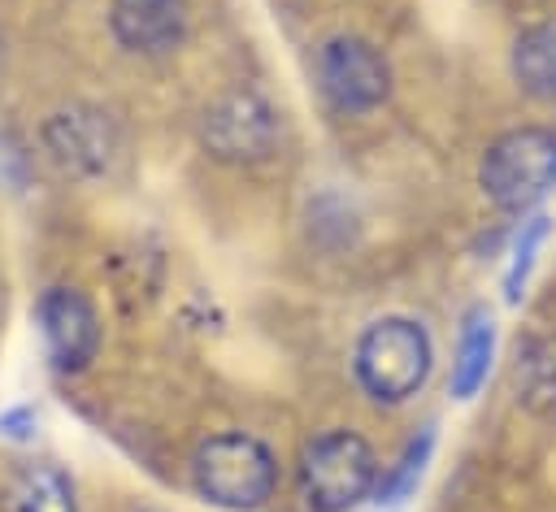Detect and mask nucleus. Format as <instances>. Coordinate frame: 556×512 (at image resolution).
I'll return each mask as SVG.
<instances>
[{
	"instance_id": "nucleus-17",
	"label": "nucleus",
	"mask_w": 556,
	"mask_h": 512,
	"mask_svg": "<svg viewBox=\"0 0 556 512\" xmlns=\"http://www.w3.org/2000/svg\"><path fill=\"white\" fill-rule=\"evenodd\" d=\"M139 512H156V508H139Z\"/></svg>"
},
{
	"instance_id": "nucleus-13",
	"label": "nucleus",
	"mask_w": 556,
	"mask_h": 512,
	"mask_svg": "<svg viewBox=\"0 0 556 512\" xmlns=\"http://www.w3.org/2000/svg\"><path fill=\"white\" fill-rule=\"evenodd\" d=\"M430 451H434V425H426L417 438H408V447L400 451V460L391 469H382L378 490H374V503H382V508L404 503L417 490V482H421V473L430 464Z\"/></svg>"
},
{
	"instance_id": "nucleus-5",
	"label": "nucleus",
	"mask_w": 556,
	"mask_h": 512,
	"mask_svg": "<svg viewBox=\"0 0 556 512\" xmlns=\"http://www.w3.org/2000/svg\"><path fill=\"white\" fill-rule=\"evenodd\" d=\"M313 78H317V91L326 95V104L343 117L374 113L391 95L387 56L369 39H356V35L326 39L313 56Z\"/></svg>"
},
{
	"instance_id": "nucleus-9",
	"label": "nucleus",
	"mask_w": 556,
	"mask_h": 512,
	"mask_svg": "<svg viewBox=\"0 0 556 512\" xmlns=\"http://www.w3.org/2000/svg\"><path fill=\"white\" fill-rule=\"evenodd\" d=\"M187 0H113L109 30L135 56H165L187 39Z\"/></svg>"
},
{
	"instance_id": "nucleus-15",
	"label": "nucleus",
	"mask_w": 556,
	"mask_h": 512,
	"mask_svg": "<svg viewBox=\"0 0 556 512\" xmlns=\"http://www.w3.org/2000/svg\"><path fill=\"white\" fill-rule=\"evenodd\" d=\"M517 382L526 391V399H556V347L552 343H534L526 347V360H517Z\"/></svg>"
},
{
	"instance_id": "nucleus-16",
	"label": "nucleus",
	"mask_w": 556,
	"mask_h": 512,
	"mask_svg": "<svg viewBox=\"0 0 556 512\" xmlns=\"http://www.w3.org/2000/svg\"><path fill=\"white\" fill-rule=\"evenodd\" d=\"M30 430H35V412L26 404L0 412V438H17L22 443V438H30Z\"/></svg>"
},
{
	"instance_id": "nucleus-2",
	"label": "nucleus",
	"mask_w": 556,
	"mask_h": 512,
	"mask_svg": "<svg viewBox=\"0 0 556 512\" xmlns=\"http://www.w3.org/2000/svg\"><path fill=\"white\" fill-rule=\"evenodd\" d=\"M430 369H434V343L426 325L400 312L369 321L352 347L356 386L382 408L408 404L426 386Z\"/></svg>"
},
{
	"instance_id": "nucleus-11",
	"label": "nucleus",
	"mask_w": 556,
	"mask_h": 512,
	"mask_svg": "<svg viewBox=\"0 0 556 512\" xmlns=\"http://www.w3.org/2000/svg\"><path fill=\"white\" fill-rule=\"evenodd\" d=\"M491 360H495V317L486 308H469L452 351V377H447L452 395L473 399L491 377Z\"/></svg>"
},
{
	"instance_id": "nucleus-3",
	"label": "nucleus",
	"mask_w": 556,
	"mask_h": 512,
	"mask_svg": "<svg viewBox=\"0 0 556 512\" xmlns=\"http://www.w3.org/2000/svg\"><path fill=\"white\" fill-rule=\"evenodd\" d=\"M191 486L222 512H256L278 490V460L256 434L222 430L191 451Z\"/></svg>"
},
{
	"instance_id": "nucleus-10",
	"label": "nucleus",
	"mask_w": 556,
	"mask_h": 512,
	"mask_svg": "<svg viewBox=\"0 0 556 512\" xmlns=\"http://www.w3.org/2000/svg\"><path fill=\"white\" fill-rule=\"evenodd\" d=\"M0 508L4 512H78V499H74V482L61 464L30 460V464L13 469V477L4 482Z\"/></svg>"
},
{
	"instance_id": "nucleus-14",
	"label": "nucleus",
	"mask_w": 556,
	"mask_h": 512,
	"mask_svg": "<svg viewBox=\"0 0 556 512\" xmlns=\"http://www.w3.org/2000/svg\"><path fill=\"white\" fill-rule=\"evenodd\" d=\"M547 234H552V217L534 213V217H526V221H521V230H517V239H513L508 269H504V295H508L513 304L521 299V291H526V282H530V269H534L539 247L547 243Z\"/></svg>"
},
{
	"instance_id": "nucleus-7",
	"label": "nucleus",
	"mask_w": 556,
	"mask_h": 512,
	"mask_svg": "<svg viewBox=\"0 0 556 512\" xmlns=\"http://www.w3.org/2000/svg\"><path fill=\"white\" fill-rule=\"evenodd\" d=\"M278 143V113L252 95L230 91L204 113V148L222 161H265Z\"/></svg>"
},
{
	"instance_id": "nucleus-4",
	"label": "nucleus",
	"mask_w": 556,
	"mask_h": 512,
	"mask_svg": "<svg viewBox=\"0 0 556 512\" xmlns=\"http://www.w3.org/2000/svg\"><path fill=\"white\" fill-rule=\"evenodd\" d=\"M482 195L504 213H530L556 191V130L513 126L486 143L478 165Z\"/></svg>"
},
{
	"instance_id": "nucleus-6",
	"label": "nucleus",
	"mask_w": 556,
	"mask_h": 512,
	"mask_svg": "<svg viewBox=\"0 0 556 512\" xmlns=\"http://www.w3.org/2000/svg\"><path fill=\"white\" fill-rule=\"evenodd\" d=\"M35 325L43 356L56 373H83L100 356V317L96 304L74 286H48L35 299Z\"/></svg>"
},
{
	"instance_id": "nucleus-1",
	"label": "nucleus",
	"mask_w": 556,
	"mask_h": 512,
	"mask_svg": "<svg viewBox=\"0 0 556 512\" xmlns=\"http://www.w3.org/2000/svg\"><path fill=\"white\" fill-rule=\"evenodd\" d=\"M378 451L365 434L343 425L313 434L295 460V495L304 512H352L378 490Z\"/></svg>"
},
{
	"instance_id": "nucleus-8",
	"label": "nucleus",
	"mask_w": 556,
	"mask_h": 512,
	"mask_svg": "<svg viewBox=\"0 0 556 512\" xmlns=\"http://www.w3.org/2000/svg\"><path fill=\"white\" fill-rule=\"evenodd\" d=\"M43 148L65 174H104L113 161V121L100 108L70 104L43 121Z\"/></svg>"
},
{
	"instance_id": "nucleus-12",
	"label": "nucleus",
	"mask_w": 556,
	"mask_h": 512,
	"mask_svg": "<svg viewBox=\"0 0 556 512\" xmlns=\"http://www.w3.org/2000/svg\"><path fill=\"white\" fill-rule=\"evenodd\" d=\"M513 78L530 100L556 104V26H526L513 43Z\"/></svg>"
}]
</instances>
